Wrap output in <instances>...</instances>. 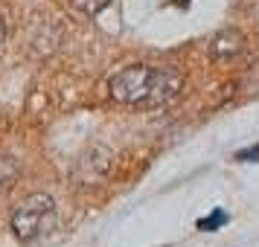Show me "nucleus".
I'll return each mask as SVG.
<instances>
[{"mask_svg":"<svg viewBox=\"0 0 259 247\" xmlns=\"http://www.w3.org/2000/svg\"><path fill=\"white\" fill-rule=\"evenodd\" d=\"M21 175V166L15 157H6V154H0V192H6V189L15 186V180Z\"/></svg>","mask_w":259,"mask_h":247,"instance_id":"4","label":"nucleus"},{"mask_svg":"<svg viewBox=\"0 0 259 247\" xmlns=\"http://www.w3.org/2000/svg\"><path fill=\"white\" fill-rule=\"evenodd\" d=\"M6 44V21H3V15H0V50Z\"/></svg>","mask_w":259,"mask_h":247,"instance_id":"6","label":"nucleus"},{"mask_svg":"<svg viewBox=\"0 0 259 247\" xmlns=\"http://www.w3.org/2000/svg\"><path fill=\"white\" fill-rule=\"evenodd\" d=\"M56 224V204L44 192L26 195L12 212V230L21 241H35L41 235H47Z\"/></svg>","mask_w":259,"mask_h":247,"instance_id":"2","label":"nucleus"},{"mask_svg":"<svg viewBox=\"0 0 259 247\" xmlns=\"http://www.w3.org/2000/svg\"><path fill=\"white\" fill-rule=\"evenodd\" d=\"M67 3H70L73 9H79L82 15H91V18L111 6V0H67Z\"/></svg>","mask_w":259,"mask_h":247,"instance_id":"5","label":"nucleus"},{"mask_svg":"<svg viewBox=\"0 0 259 247\" xmlns=\"http://www.w3.org/2000/svg\"><path fill=\"white\" fill-rule=\"evenodd\" d=\"M245 53V35L239 29H222L210 41V56L215 61H233Z\"/></svg>","mask_w":259,"mask_h":247,"instance_id":"3","label":"nucleus"},{"mask_svg":"<svg viewBox=\"0 0 259 247\" xmlns=\"http://www.w3.org/2000/svg\"><path fill=\"white\" fill-rule=\"evenodd\" d=\"M184 90V76L172 67L131 64L111 76L108 93L122 105H166Z\"/></svg>","mask_w":259,"mask_h":247,"instance_id":"1","label":"nucleus"}]
</instances>
